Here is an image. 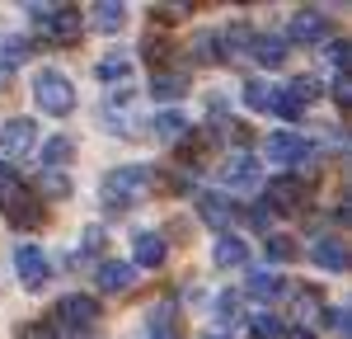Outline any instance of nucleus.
Returning <instances> with one entry per match:
<instances>
[{"mask_svg": "<svg viewBox=\"0 0 352 339\" xmlns=\"http://www.w3.org/2000/svg\"><path fill=\"white\" fill-rule=\"evenodd\" d=\"M141 198H151V170L146 165H118L104 179V207L109 212H132Z\"/></svg>", "mask_w": 352, "mask_h": 339, "instance_id": "obj_1", "label": "nucleus"}, {"mask_svg": "<svg viewBox=\"0 0 352 339\" xmlns=\"http://www.w3.org/2000/svg\"><path fill=\"white\" fill-rule=\"evenodd\" d=\"M28 14L38 19V33H43L47 43H61V48H71L85 33V14L76 5H33Z\"/></svg>", "mask_w": 352, "mask_h": 339, "instance_id": "obj_2", "label": "nucleus"}, {"mask_svg": "<svg viewBox=\"0 0 352 339\" xmlns=\"http://www.w3.org/2000/svg\"><path fill=\"white\" fill-rule=\"evenodd\" d=\"M33 99L47 118H66V113H76V85L61 71H38L33 76Z\"/></svg>", "mask_w": 352, "mask_h": 339, "instance_id": "obj_3", "label": "nucleus"}, {"mask_svg": "<svg viewBox=\"0 0 352 339\" xmlns=\"http://www.w3.org/2000/svg\"><path fill=\"white\" fill-rule=\"evenodd\" d=\"M56 325L61 330H71V335H89L94 330V320L104 316V307H99V297H85V292H66L61 302H56Z\"/></svg>", "mask_w": 352, "mask_h": 339, "instance_id": "obj_4", "label": "nucleus"}, {"mask_svg": "<svg viewBox=\"0 0 352 339\" xmlns=\"http://www.w3.org/2000/svg\"><path fill=\"white\" fill-rule=\"evenodd\" d=\"M0 207H5V217H10V226H14V231H33V226L47 222V207H43V198L33 194V189H24V184H14L10 194L0 198Z\"/></svg>", "mask_w": 352, "mask_h": 339, "instance_id": "obj_5", "label": "nucleus"}, {"mask_svg": "<svg viewBox=\"0 0 352 339\" xmlns=\"http://www.w3.org/2000/svg\"><path fill=\"white\" fill-rule=\"evenodd\" d=\"M305 198H310V189H305L300 174H277V179L268 184V203H263V207L282 212V217H292V212L305 207Z\"/></svg>", "mask_w": 352, "mask_h": 339, "instance_id": "obj_6", "label": "nucleus"}, {"mask_svg": "<svg viewBox=\"0 0 352 339\" xmlns=\"http://www.w3.org/2000/svg\"><path fill=\"white\" fill-rule=\"evenodd\" d=\"M282 43H300V48H315V43H329V14L324 10H296L292 24H287V38Z\"/></svg>", "mask_w": 352, "mask_h": 339, "instance_id": "obj_7", "label": "nucleus"}, {"mask_svg": "<svg viewBox=\"0 0 352 339\" xmlns=\"http://www.w3.org/2000/svg\"><path fill=\"white\" fill-rule=\"evenodd\" d=\"M132 104H136L132 85H118V90L109 94V104H104V127H109L113 137H132V127H136Z\"/></svg>", "mask_w": 352, "mask_h": 339, "instance_id": "obj_8", "label": "nucleus"}, {"mask_svg": "<svg viewBox=\"0 0 352 339\" xmlns=\"http://www.w3.org/2000/svg\"><path fill=\"white\" fill-rule=\"evenodd\" d=\"M268 161L277 170H296L310 161V141L300 137V132H272L268 137Z\"/></svg>", "mask_w": 352, "mask_h": 339, "instance_id": "obj_9", "label": "nucleus"}, {"mask_svg": "<svg viewBox=\"0 0 352 339\" xmlns=\"http://www.w3.org/2000/svg\"><path fill=\"white\" fill-rule=\"evenodd\" d=\"M14 269H19V282H24L28 292L47 287V254L38 250V245H19L14 250Z\"/></svg>", "mask_w": 352, "mask_h": 339, "instance_id": "obj_10", "label": "nucleus"}, {"mask_svg": "<svg viewBox=\"0 0 352 339\" xmlns=\"http://www.w3.org/2000/svg\"><path fill=\"white\" fill-rule=\"evenodd\" d=\"M0 146H5L10 161H14V156H28V151L38 146V123H33V118H10V123L0 127Z\"/></svg>", "mask_w": 352, "mask_h": 339, "instance_id": "obj_11", "label": "nucleus"}, {"mask_svg": "<svg viewBox=\"0 0 352 339\" xmlns=\"http://www.w3.org/2000/svg\"><path fill=\"white\" fill-rule=\"evenodd\" d=\"M192 207H197V217L212 226V231H221V236H226V226L235 222V212H240L226 194H197V198H192Z\"/></svg>", "mask_w": 352, "mask_h": 339, "instance_id": "obj_12", "label": "nucleus"}, {"mask_svg": "<svg viewBox=\"0 0 352 339\" xmlns=\"http://www.w3.org/2000/svg\"><path fill=\"white\" fill-rule=\"evenodd\" d=\"M221 179H226L235 194H249V189H258V161H254L249 151H235V156L221 165Z\"/></svg>", "mask_w": 352, "mask_h": 339, "instance_id": "obj_13", "label": "nucleus"}, {"mask_svg": "<svg viewBox=\"0 0 352 339\" xmlns=\"http://www.w3.org/2000/svg\"><path fill=\"white\" fill-rule=\"evenodd\" d=\"M249 48H254V28L249 24H230L217 33V61H249Z\"/></svg>", "mask_w": 352, "mask_h": 339, "instance_id": "obj_14", "label": "nucleus"}, {"mask_svg": "<svg viewBox=\"0 0 352 339\" xmlns=\"http://www.w3.org/2000/svg\"><path fill=\"white\" fill-rule=\"evenodd\" d=\"M94 282H99V292H109V297H122V292H132V282H136V264L104 259V264H99V274H94Z\"/></svg>", "mask_w": 352, "mask_h": 339, "instance_id": "obj_15", "label": "nucleus"}, {"mask_svg": "<svg viewBox=\"0 0 352 339\" xmlns=\"http://www.w3.org/2000/svg\"><path fill=\"white\" fill-rule=\"evenodd\" d=\"M164 259H169V245H164L160 231H141L132 245V264H141V269H160Z\"/></svg>", "mask_w": 352, "mask_h": 339, "instance_id": "obj_16", "label": "nucleus"}, {"mask_svg": "<svg viewBox=\"0 0 352 339\" xmlns=\"http://www.w3.org/2000/svg\"><path fill=\"white\" fill-rule=\"evenodd\" d=\"M310 259H315L320 269H329V274H343V269H348V245H343L338 236H320V240L310 245Z\"/></svg>", "mask_w": 352, "mask_h": 339, "instance_id": "obj_17", "label": "nucleus"}, {"mask_svg": "<svg viewBox=\"0 0 352 339\" xmlns=\"http://www.w3.org/2000/svg\"><path fill=\"white\" fill-rule=\"evenodd\" d=\"M244 292H249V297H258V302H277V297L287 292V278H282V274H272V269H249Z\"/></svg>", "mask_w": 352, "mask_h": 339, "instance_id": "obj_18", "label": "nucleus"}, {"mask_svg": "<svg viewBox=\"0 0 352 339\" xmlns=\"http://www.w3.org/2000/svg\"><path fill=\"white\" fill-rule=\"evenodd\" d=\"M151 94H155V99H164V104L184 99V94H188V71H155V81H151Z\"/></svg>", "mask_w": 352, "mask_h": 339, "instance_id": "obj_19", "label": "nucleus"}, {"mask_svg": "<svg viewBox=\"0 0 352 339\" xmlns=\"http://www.w3.org/2000/svg\"><path fill=\"white\" fill-rule=\"evenodd\" d=\"M249 56L263 61V66H282V61H287V43H282V33H254Z\"/></svg>", "mask_w": 352, "mask_h": 339, "instance_id": "obj_20", "label": "nucleus"}, {"mask_svg": "<svg viewBox=\"0 0 352 339\" xmlns=\"http://www.w3.org/2000/svg\"><path fill=\"white\" fill-rule=\"evenodd\" d=\"M244 259H249V245H244L240 236H217V250H212L217 269H240Z\"/></svg>", "mask_w": 352, "mask_h": 339, "instance_id": "obj_21", "label": "nucleus"}, {"mask_svg": "<svg viewBox=\"0 0 352 339\" xmlns=\"http://www.w3.org/2000/svg\"><path fill=\"white\" fill-rule=\"evenodd\" d=\"M89 24L99 28V33H118V28L127 24V5H118V0H99V5L89 10Z\"/></svg>", "mask_w": 352, "mask_h": 339, "instance_id": "obj_22", "label": "nucleus"}, {"mask_svg": "<svg viewBox=\"0 0 352 339\" xmlns=\"http://www.w3.org/2000/svg\"><path fill=\"white\" fill-rule=\"evenodd\" d=\"M151 132H155L160 141H184V137L192 132V127H188V118H184L179 109H164V113H155V123H151Z\"/></svg>", "mask_w": 352, "mask_h": 339, "instance_id": "obj_23", "label": "nucleus"}, {"mask_svg": "<svg viewBox=\"0 0 352 339\" xmlns=\"http://www.w3.org/2000/svg\"><path fill=\"white\" fill-rule=\"evenodd\" d=\"M94 76H99V81H109V85H127V81H132V56L109 52L99 66H94Z\"/></svg>", "mask_w": 352, "mask_h": 339, "instance_id": "obj_24", "label": "nucleus"}, {"mask_svg": "<svg viewBox=\"0 0 352 339\" xmlns=\"http://www.w3.org/2000/svg\"><path fill=\"white\" fill-rule=\"evenodd\" d=\"M244 104L254 113H272V104H277V85H268V81H244Z\"/></svg>", "mask_w": 352, "mask_h": 339, "instance_id": "obj_25", "label": "nucleus"}, {"mask_svg": "<svg viewBox=\"0 0 352 339\" xmlns=\"http://www.w3.org/2000/svg\"><path fill=\"white\" fill-rule=\"evenodd\" d=\"M38 156H43V170H61V165L76 161V141L71 137H47V146H43Z\"/></svg>", "mask_w": 352, "mask_h": 339, "instance_id": "obj_26", "label": "nucleus"}, {"mask_svg": "<svg viewBox=\"0 0 352 339\" xmlns=\"http://www.w3.org/2000/svg\"><path fill=\"white\" fill-rule=\"evenodd\" d=\"M38 194L61 203V198H71V179H66V170H38Z\"/></svg>", "mask_w": 352, "mask_h": 339, "instance_id": "obj_27", "label": "nucleus"}, {"mask_svg": "<svg viewBox=\"0 0 352 339\" xmlns=\"http://www.w3.org/2000/svg\"><path fill=\"white\" fill-rule=\"evenodd\" d=\"M28 52H33L28 38H0V71L10 76L14 66H24V61H28Z\"/></svg>", "mask_w": 352, "mask_h": 339, "instance_id": "obj_28", "label": "nucleus"}, {"mask_svg": "<svg viewBox=\"0 0 352 339\" xmlns=\"http://www.w3.org/2000/svg\"><path fill=\"white\" fill-rule=\"evenodd\" d=\"M141 52H146V61H151L155 71H169V56H174V43H169V38H155V33H151V38L141 43Z\"/></svg>", "mask_w": 352, "mask_h": 339, "instance_id": "obj_29", "label": "nucleus"}, {"mask_svg": "<svg viewBox=\"0 0 352 339\" xmlns=\"http://www.w3.org/2000/svg\"><path fill=\"white\" fill-rule=\"evenodd\" d=\"M282 90H287V94H292V99H296L300 109H305V104H315V99H320V81H315V76H296V81H292V85H282Z\"/></svg>", "mask_w": 352, "mask_h": 339, "instance_id": "obj_30", "label": "nucleus"}, {"mask_svg": "<svg viewBox=\"0 0 352 339\" xmlns=\"http://www.w3.org/2000/svg\"><path fill=\"white\" fill-rule=\"evenodd\" d=\"M287 335V325H282V320H277V316H254V320H249V339H282Z\"/></svg>", "mask_w": 352, "mask_h": 339, "instance_id": "obj_31", "label": "nucleus"}, {"mask_svg": "<svg viewBox=\"0 0 352 339\" xmlns=\"http://www.w3.org/2000/svg\"><path fill=\"white\" fill-rule=\"evenodd\" d=\"M324 61L333 66V76H348V66H352V48L343 43V38H333V43H324Z\"/></svg>", "mask_w": 352, "mask_h": 339, "instance_id": "obj_32", "label": "nucleus"}, {"mask_svg": "<svg viewBox=\"0 0 352 339\" xmlns=\"http://www.w3.org/2000/svg\"><path fill=\"white\" fill-rule=\"evenodd\" d=\"M263 250H268V259H277V264H292V259L300 254V245L292 240V236H268V245H263Z\"/></svg>", "mask_w": 352, "mask_h": 339, "instance_id": "obj_33", "label": "nucleus"}, {"mask_svg": "<svg viewBox=\"0 0 352 339\" xmlns=\"http://www.w3.org/2000/svg\"><path fill=\"white\" fill-rule=\"evenodd\" d=\"M192 14V5H151V19L155 24H184Z\"/></svg>", "mask_w": 352, "mask_h": 339, "instance_id": "obj_34", "label": "nucleus"}, {"mask_svg": "<svg viewBox=\"0 0 352 339\" xmlns=\"http://www.w3.org/2000/svg\"><path fill=\"white\" fill-rule=\"evenodd\" d=\"M217 307H221V325H230V320H244V297H240V292H226Z\"/></svg>", "mask_w": 352, "mask_h": 339, "instance_id": "obj_35", "label": "nucleus"}, {"mask_svg": "<svg viewBox=\"0 0 352 339\" xmlns=\"http://www.w3.org/2000/svg\"><path fill=\"white\" fill-rule=\"evenodd\" d=\"M169 325H174V302H164V307H155L151 311V330H155V335H169Z\"/></svg>", "mask_w": 352, "mask_h": 339, "instance_id": "obj_36", "label": "nucleus"}, {"mask_svg": "<svg viewBox=\"0 0 352 339\" xmlns=\"http://www.w3.org/2000/svg\"><path fill=\"white\" fill-rule=\"evenodd\" d=\"M192 56H197V61H217V33H202V38L192 43Z\"/></svg>", "mask_w": 352, "mask_h": 339, "instance_id": "obj_37", "label": "nucleus"}, {"mask_svg": "<svg viewBox=\"0 0 352 339\" xmlns=\"http://www.w3.org/2000/svg\"><path fill=\"white\" fill-rule=\"evenodd\" d=\"M99 245H104V226H89V231L80 236V259L85 254H99Z\"/></svg>", "mask_w": 352, "mask_h": 339, "instance_id": "obj_38", "label": "nucleus"}, {"mask_svg": "<svg viewBox=\"0 0 352 339\" xmlns=\"http://www.w3.org/2000/svg\"><path fill=\"white\" fill-rule=\"evenodd\" d=\"M324 320L333 325V330H343V335L352 330V311H348V307H333V311H324Z\"/></svg>", "mask_w": 352, "mask_h": 339, "instance_id": "obj_39", "label": "nucleus"}, {"mask_svg": "<svg viewBox=\"0 0 352 339\" xmlns=\"http://www.w3.org/2000/svg\"><path fill=\"white\" fill-rule=\"evenodd\" d=\"M329 90H333V99H338L343 109L352 104V76H333V85H329Z\"/></svg>", "mask_w": 352, "mask_h": 339, "instance_id": "obj_40", "label": "nucleus"}, {"mask_svg": "<svg viewBox=\"0 0 352 339\" xmlns=\"http://www.w3.org/2000/svg\"><path fill=\"white\" fill-rule=\"evenodd\" d=\"M296 316H320V297L315 292H296Z\"/></svg>", "mask_w": 352, "mask_h": 339, "instance_id": "obj_41", "label": "nucleus"}, {"mask_svg": "<svg viewBox=\"0 0 352 339\" xmlns=\"http://www.w3.org/2000/svg\"><path fill=\"white\" fill-rule=\"evenodd\" d=\"M19 339H56V330L47 325V320H38V325H24V335Z\"/></svg>", "mask_w": 352, "mask_h": 339, "instance_id": "obj_42", "label": "nucleus"}, {"mask_svg": "<svg viewBox=\"0 0 352 339\" xmlns=\"http://www.w3.org/2000/svg\"><path fill=\"white\" fill-rule=\"evenodd\" d=\"M14 184H19V174H14V170H10V165H5V161H0V198L10 194Z\"/></svg>", "mask_w": 352, "mask_h": 339, "instance_id": "obj_43", "label": "nucleus"}, {"mask_svg": "<svg viewBox=\"0 0 352 339\" xmlns=\"http://www.w3.org/2000/svg\"><path fill=\"white\" fill-rule=\"evenodd\" d=\"M249 226H258V231H268V207H249Z\"/></svg>", "mask_w": 352, "mask_h": 339, "instance_id": "obj_44", "label": "nucleus"}, {"mask_svg": "<svg viewBox=\"0 0 352 339\" xmlns=\"http://www.w3.org/2000/svg\"><path fill=\"white\" fill-rule=\"evenodd\" d=\"M282 339H320V335H315L310 325H292V330H287V335H282Z\"/></svg>", "mask_w": 352, "mask_h": 339, "instance_id": "obj_45", "label": "nucleus"}, {"mask_svg": "<svg viewBox=\"0 0 352 339\" xmlns=\"http://www.w3.org/2000/svg\"><path fill=\"white\" fill-rule=\"evenodd\" d=\"M202 339H230V325H217L212 335H202Z\"/></svg>", "mask_w": 352, "mask_h": 339, "instance_id": "obj_46", "label": "nucleus"}, {"mask_svg": "<svg viewBox=\"0 0 352 339\" xmlns=\"http://www.w3.org/2000/svg\"><path fill=\"white\" fill-rule=\"evenodd\" d=\"M5 81H10V76H5V71H0V90H5Z\"/></svg>", "mask_w": 352, "mask_h": 339, "instance_id": "obj_47", "label": "nucleus"}, {"mask_svg": "<svg viewBox=\"0 0 352 339\" xmlns=\"http://www.w3.org/2000/svg\"><path fill=\"white\" fill-rule=\"evenodd\" d=\"M155 339H174V335H155Z\"/></svg>", "mask_w": 352, "mask_h": 339, "instance_id": "obj_48", "label": "nucleus"}]
</instances>
